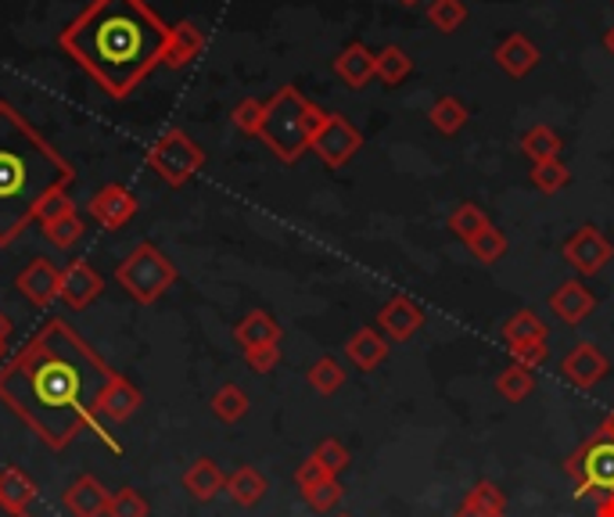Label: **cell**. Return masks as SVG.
<instances>
[{
	"label": "cell",
	"mask_w": 614,
	"mask_h": 517,
	"mask_svg": "<svg viewBox=\"0 0 614 517\" xmlns=\"http://www.w3.org/2000/svg\"><path fill=\"white\" fill-rule=\"evenodd\" d=\"M115 371L66 321H48L4 367L0 403L43 446L66 449L83 428H98V399Z\"/></svg>",
	"instance_id": "1"
},
{
	"label": "cell",
	"mask_w": 614,
	"mask_h": 517,
	"mask_svg": "<svg viewBox=\"0 0 614 517\" xmlns=\"http://www.w3.org/2000/svg\"><path fill=\"white\" fill-rule=\"evenodd\" d=\"M165 40L169 26L148 0H90L58 37L61 51L115 101L162 65Z\"/></svg>",
	"instance_id": "2"
},
{
	"label": "cell",
	"mask_w": 614,
	"mask_h": 517,
	"mask_svg": "<svg viewBox=\"0 0 614 517\" xmlns=\"http://www.w3.org/2000/svg\"><path fill=\"white\" fill-rule=\"evenodd\" d=\"M76 170L11 101H0V249L40 216L48 197L69 191Z\"/></svg>",
	"instance_id": "3"
},
{
	"label": "cell",
	"mask_w": 614,
	"mask_h": 517,
	"mask_svg": "<svg viewBox=\"0 0 614 517\" xmlns=\"http://www.w3.org/2000/svg\"><path fill=\"white\" fill-rule=\"evenodd\" d=\"M328 112L316 109V104L302 94L299 87H281L278 94L266 101L263 109V123H259V141H263L273 155H278L284 165L299 162L305 151L313 148L316 130L324 126Z\"/></svg>",
	"instance_id": "4"
},
{
	"label": "cell",
	"mask_w": 614,
	"mask_h": 517,
	"mask_svg": "<svg viewBox=\"0 0 614 517\" xmlns=\"http://www.w3.org/2000/svg\"><path fill=\"white\" fill-rule=\"evenodd\" d=\"M115 281L119 287H127L130 298H137L141 306H151V302H159L169 287L177 284V266L169 263V255L159 245L141 241V245L119 263Z\"/></svg>",
	"instance_id": "5"
},
{
	"label": "cell",
	"mask_w": 614,
	"mask_h": 517,
	"mask_svg": "<svg viewBox=\"0 0 614 517\" xmlns=\"http://www.w3.org/2000/svg\"><path fill=\"white\" fill-rule=\"evenodd\" d=\"M564 470L575 481V493L582 499L614 496V435L607 424H601L586 443L564 460Z\"/></svg>",
	"instance_id": "6"
},
{
	"label": "cell",
	"mask_w": 614,
	"mask_h": 517,
	"mask_svg": "<svg viewBox=\"0 0 614 517\" xmlns=\"http://www.w3.org/2000/svg\"><path fill=\"white\" fill-rule=\"evenodd\" d=\"M148 165L151 173H159L162 184L169 187H183L205 170V151L198 148L194 141L183 130H165L155 144L148 148Z\"/></svg>",
	"instance_id": "7"
},
{
	"label": "cell",
	"mask_w": 614,
	"mask_h": 517,
	"mask_svg": "<svg viewBox=\"0 0 614 517\" xmlns=\"http://www.w3.org/2000/svg\"><path fill=\"white\" fill-rule=\"evenodd\" d=\"M561 255H564V263L578 273V277H596V273H601L614 258V245L604 237L601 226L586 223V226H578V231L564 241Z\"/></svg>",
	"instance_id": "8"
},
{
	"label": "cell",
	"mask_w": 614,
	"mask_h": 517,
	"mask_svg": "<svg viewBox=\"0 0 614 517\" xmlns=\"http://www.w3.org/2000/svg\"><path fill=\"white\" fill-rule=\"evenodd\" d=\"M363 148V133L349 123L345 115H338V112H328L324 119V126L316 130L313 136V148L316 151V159L328 165V170H342V165L356 155V151Z\"/></svg>",
	"instance_id": "9"
},
{
	"label": "cell",
	"mask_w": 614,
	"mask_h": 517,
	"mask_svg": "<svg viewBox=\"0 0 614 517\" xmlns=\"http://www.w3.org/2000/svg\"><path fill=\"white\" fill-rule=\"evenodd\" d=\"M611 363L593 342H578L572 353L561 359V377L575 388H596L607 377Z\"/></svg>",
	"instance_id": "10"
},
{
	"label": "cell",
	"mask_w": 614,
	"mask_h": 517,
	"mask_svg": "<svg viewBox=\"0 0 614 517\" xmlns=\"http://www.w3.org/2000/svg\"><path fill=\"white\" fill-rule=\"evenodd\" d=\"M101 292H104V277L87 263V258H76V263H69L66 270H61L58 298L66 302L69 310H87Z\"/></svg>",
	"instance_id": "11"
},
{
	"label": "cell",
	"mask_w": 614,
	"mask_h": 517,
	"mask_svg": "<svg viewBox=\"0 0 614 517\" xmlns=\"http://www.w3.org/2000/svg\"><path fill=\"white\" fill-rule=\"evenodd\" d=\"M137 212V194L127 184H104L94 197H90V216L104 231H119L127 226Z\"/></svg>",
	"instance_id": "12"
},
{
	"label": "cell",
	"mask_w": 614,
	"mask_h": 517,
	"mask_svg": "<svg viewBox=\"0 0 614 517\" xmlns=\"http://www.w3.org/2000/svg\"><path fill=\"white\" fill-rule=\"evenodd\" d=\"M14 287L22 292V298L33 302L37 310L51 306V302L58 298V287H61V270L54 263H48V258H33L19 277H14Z\"/></svg>",
	"instance_id": "13"
},
{
	"label": "cell",
	"mask_w": 614,
	"mask_h": 517,
	"mask_svg": "<svg viewBox=\"0 0 614 517\" xmlns=\"http://www.w3.org/2000/svg\"><path fill=\"white\" fill-rule=\"evenodd\" d=\"M378 324H381V331H385V338L406 342L424 327V310L410 295H395V298L385 302V306H381Z\"/></svg>",
	"instance_id": "14"
},
{
	"label": "cell",
	"mask_w": 614,
	"mask_h": 517,
	"mask_svg": "<svg viewBox=\"0 0 614 517\" xmlns=\"http://www.w3.org/2000/svg\"><path fill=\"white\" fill-rule=\"evenodd\" d=\"M550 310H554V316L561 324L578 327L596 310V295L578 277H572V281L557 284V292L550 295Z\"/></svg>",
	"instance_id": "15"
},
{
	"label": "cell",
	"mask_w": 614,
	"mask_h": 517,
	"mask_svg": "<svg viewBox=\"0 0 614 517\" xmlns=\"http://www.w3.org/2000/svg\"><path fill=\"white\" fill-rule=\"evenodd\" d=\"M205 51V33L198 29L191 19H183L177 26H169V40L162 51V65L165 69H188L194 58H202Z\"/></svg>",
	"instance_id": "16"
},
{
	"label": "cell",
	"mask_w": 614,
	"mask_h": 517,
	"mask_svg": "<svg viewBox=\"0 0 614 517\" xmlns=\"http://www.w3.org/2000/svg\"><path fill=\"white\" fill-rule=\"evenodd\" d=\"M141 403H144V392L137 388L130 377H122V374H115L112 382H109V388L101 392V399H98V417H104V420H130L137 409H141Z\"/></svg>",
	"instance_id": "17"
},
{
	"label": "cell",
	"mask_w": 614,
	"mask_h": 517,
	"mask_svg": "<svg viewBox=\"0 0 614 517\" xmlns=\"http://www.w3.org/2000/svg\"><path fill=\"white\" fill-rule=\"evenodd\" d=\"M109 489L94 478V475H83V478H76L66 496H61V504H66V510L72 517H104L109 514Z\"/></svg>",
	"instance_id": "18"
},
{
	"label": "cell",
	"mask_w": 614,
	"mask_h": 517,
	"mask_svg": "<svg viewBox=\"0 0 614 517\" xmlns=\"http://www.w3.org/2000/svg\"><path fill=\"white\" fill-rule=\"evenodd\" d=\"M338 80L352 90H363L371 80H378V54L366 43H349V48L334 58Z\"/></svg>",
	"instance_id": "19"
},
{
	"label": "cell",
	"mask_w": 614,
	"mask_h": 517,
	"mask_svg": "<svg viewBox=\"0 0 614 517\" xmlns=\"http://www.w3.org/2000/svg\"><path fill=\"white\" fill-rule=\"evenodd\" d=\"M345 356H349V363L356 371H378L381 363L389 359V338L381 331H374V327H360L352 338L345 342Z\"/></svg>",
	"instance_id": "20"
},
{
	"label": "cell",
	"mask_w": 614,
	"mask_h": 517,
	"mask_svg": "<svg viewBox=\"0 0 614 517\" xmlns=\"http://www.w3.org/2000/svg\"><path fill=\"white\" fill-rule=\"evenodd\" d=\"M496 65L506 72V75H514V80H521V75H529L535 65H540V48L525 37V33H511V37H503L500 40V48H496Z\"/></svg>",
	"instance_id": "21"
},
{
	"label": "cell",
	"mask_w": 614,
	"mask_h": 517,
	"mask_svg": "<svg viewBox=\"0 0 614 517\" xmlns=\"http://www.w3.org/2000/svg\"><path fill=\"white\" fill-rule=\"evenodd\" d=\"M37 499V481L19 467H4L0 470V507L14 517H29V507Z\"/></svg>",
	"instance_id": "22"
},
{
	"label": "cell",
	"mask_w": 614,
	"mask_h": 517,
	"mask_svg": "<svg viewBox=\"0 0 614 517\" xmlns=\"http://www.w3.org/2000/svg\"><path fill=\"white\" fill-rule=\"evenodd\" d=\"M183 489H188L198 504H209V499H217L223 489H227V475L217 467V460H209V456H198V460L183 470Z\"/></svg>",
	"instance_id": "23"
},
{
	"label": "cell",
	"mask_w": 614,
	"mask_h": 517,
	"mask_svg": "<svg viewBox=\"0 0 614 517\" xmlns=\"http://www.w3.org/2000/svg\"><path fill=\"white\" fill-rule=\"evenodd\" d=\"M453 517H506V496L496 481H474Z\"/></svg>",
	"instance_id": "24"
},
{
	"label": "cell",
	"mask_w": 614,
	"mask_h": 517,
	"mask_svg": "<svg viewBox=\"0 0 614 517\" xmlns=\"http://www.w3.org/2000/svg\"><path fill=\"white\" fill-rule=\"evenodd\" d=\"M281 324L273 321L266 310H252L241 316V324L234 327V342L241 348H259V345H281Z\"/></svg>",
	"instance_id": "25"
},
{
	"label": "cell",
	"mask_w": 614,
	"mask_h": 517,
	"mask_svg": "<svg viewBox=\"0 0 614 517\" xmlns=\"http://www.w3.org/2000/svg\"><path fill=\"white\" fill-rule=\"evenodd\" d=\"M266 478H263V470H255V467H238L234 475H227V496L234 499L238 507H255L259 499L266 496Z\"/></svg>",
	"instance_id": "26"
},
{
	"label": "cell",
	"mask_w": 614,
	"mask_h": 517,
	"mask_svg": "<svg viewBox=\"0 0 614 517\" xmlns=\"http://www.w3.org/2000/svg\"><path fill=\"white\" fill-rule=\"evenodd\" d=\"M546 324L540 313L532 310H517L511 321L503 324V342L506 345H525V342H546Z\"/></svg>",
	"instance_id": "27"
},
{
	"label": "cell",
	"mask_w": 614,
	"mask_h": 517,
	"mask_svg": "<svg viewBox=\"0 0 614 517\" xmlns=\"http://www.w3.org/2000/svg\"><path fill=\"white\" fill-rule=\"evenodd\" d=\"M496 392L503 395L506 403H525L529 395L535 392V374L532 367H521V363H511L496 374Z\"/></svg>",
	"instance_id": "28"
},
{
	"label": "cell",
	"mask_w": 614,
	"mask_h": 517,
	"mask_svg": "<svg viewBox=\"0 0 614 517\" xmlns=\"http://www.w3.org/2000/svg\"><path fill=\"white\" fill-rule=\"evenodd\" d=\"M561 148L564 141L550 130V126H532L525 136H521V151H525V159L535 165V162H550V159H561Z\"/></svg>",
	"instance_id": "29"
},
{
	"label": "cell",
	"mask_w": 614,
	"mask_h": 517,
	"mask_svg": "<svg viewBox=\"0 0 614 517\" xmlns=\"http://www.w3.org/2000/svg\"><path fill=\"white\" fill-rule=\"evenodd\" d=\"M40 226H43V237H48L54 249H72L76 241L83 237V220L76 209L61 212V216H54V220H43Z\"/></svg>",
	"instance_id": "30"
},
{
	"label": "cell",
	"mask_w": 614,
	"mask_h": 517,
	"mask_svg": "<svg viewBox=\"0 0 614 517\" xmlns=\"http://www.w3.org/2000/svg\"><path fill=\"white\" fill-rule=\"evenodd\" d=\"M410 72H413V58L399 43H389L385 51H378V80L385 87H399Z\"/></svg>",
	"instance_id": "31"
},
{
	"label": "cell",
	"mask_w": 614,
	"mask_h": 517,
	"mask_svg": "<svg viewBox=\"0 0 614 517\" xmlns=\"http://www.w3.org/2000/svg\"><path fill=\"white\" fill-rule=\"evenodd\" d=\"M212 414H217V420L223 424H238L244 414H249V392H244L241 385H223L217 395H212Z\"/></svg>",
	"instance_id": "32"
},
{
	"label": "cell",
	"mask_w": 614,
	"mask_h": 517,
	"mask_svg": "<svg viewBox=\"0 0 614 517\" xmlns=\"http://www.w3.org/2000/svg\"><path fill=\"white\" fill-rule=\"evenodd\" d=\"M305 382H310L313 392L320 395H334L338 388L345 385V367L334 356H320L310 371H305Z\"/></svg>",
	"instance_id": "33"
},
{
	"label": "cell",
	"mask_w": 614,
	"mask_h": 517,
	"mask_svg": "<svg viewBox=\"0 0 614 517\" xmlns=\"http://www.w3.org/2000/svg\"><path fill=\"white\" fill-rule=\"evenodd\" d=\"M427 119H432V126L442 133V136H453L464 130L467 123V109H464V101H456V98H439L432 104V112H427Z\"/></svg>",
	"instance_id": "34"
},
{
	"label": "cell",
	"mask_w": 614,
	"mask_h": 517,
	"mask_svg": "<svg viewBox=\"0 0 614 517\" xmlns=\"http://www.w3.org/2000/svg\"><path fill=\"white\" fill-rule=\"evenodd\" d=\"M489 226V216H485V209H479V205H471V202H464V205H456L453 209V216H450V231L464 241H474L482 231Z\"/></svg>",
	"instance_id": "35"
},
{
	"label": "cell",
	"mask_w": 614,
	"mask_h": 517,
	"mask_svg": "<svg viewBox=\"0 0 614 517\" xmlns=\"http://www.w3.org/2000/svg\"><path fill=\"white\" fill-rule=\"evenodd\" d=\"M532 184L540 187L543 194H557L572 184V170L561 162V159H550V162H535L532 165Z\"/></svg>",
	"instance_id": "36"
},
{
	"label": "cell",
	"mask_w": 614,
	"mask_h": 517,
	"mask_svg": "<svg viewBox=\"0 0 614 517\" xmlns=\"http://www.w3.org/2000/svg\"><path fill=\"white\" fill-rule=\"evenodd\" d=\"M467 19V8L464 0H432L427 4V22H432L439 33H456L460 26Z\"/></svg>",
	"instance_id": "37"
},
{
	"label": "cell",
	"mask_w": 614,
	"mask_h": 517,
	"mask_svg": "<svg viewBox=\"0 0 614 517\" xmlns=\"http://www.w3.org/2000/svg\"><path fill=\"white\" fill-rule=\"evenodd\" d=\"M467 249H471V255L479 258L482 266H496L500 258L506 255V237H503V234L496 231L493 223H489V226H485V231H482L479 237H474V241H467Z\"/></svg>",
	"instance_id": "38"
},
{
	"label": "cell",
	"mask_w": 614,
	"mask_h": 517,
	"mask_svg": "<svg viewBox=\"0 0 614 517\" xmlns=\"http://www.w3.org/2000/svg\"><path fill=\"white\" fill-rule=\"evenodd\" d=\"M331 478H338V475H331V470L316 460V456H305V460L299 464V470H295V485H299V493L302 496H310L316 485H324V481H331Z\"/></svg>",
	"instance_id": "39"
},
{
	"label": "cell",
	"mask_w": 614,
	"mask_h": 517,
	"mask_svg": "<svg viewBox=\"0 0 614 517\" xmlns=\"http://www.w3.org/2000/svg\"><path fill=\"white\" fill-rule=\"evenodd\" d=\"M109 517H148V499L137 489H119L109 499Z\"/></svg>",
	"instance_id": "40"
},
{
	"label": "cell",
	"mask_w": 614,
	"mask_h": 517,
	"mask_svg": "<svg viewBox=\"0 0 614 517\" xmlns=\"http://www.w3.org/2000/svg\"><path fill=\"white\" fill-rule=\"evenodd\" d=\"M263 109H266V101H255V98H244V101H238L234 104V126L241 130V133H249V136H255L259 133V123H263Z\"/></svg>",
	"instance_id": "41"
},
{
	"label": "cell",
	"mask_w": 614,
	"mask_h": 517,
	"mask_svg": "<svg viewBox=\"0 0 614 517\" xmlns=\"http://www.w3.org/2000/svg\"><path fill=\"white\" fill-rule=\"evenodd\" d=\"M342 496H345L342 481L331 478V481H324V485H316V489H313L310 496H302V499H305V504H310L316 514H331L338 504H342Z\"/></svg>",
	"instance_id": "42"
},
{
	"label": "cell",
	"mask_w": 614,
	"mask_h": 517,
	"mask_svg": "<svg viewBox=\"0 0 614 517\" xmlns=\"http://www.w3.org/2000/svg\"><path fill=\"white\" fill-rule=\"evenodd\" d=\"M313 456L331 470V475H342V470L349 467V460H352L349 449H345L342 443H338V438H324V443H320V446L313 449Z\"/></svg>",
	"instance_id": "43"
},
{
	"label": "cell",
	"mask_w": 614,
	"mask_h": 517,
	"mask_svg": "<svg viewBox=\"0 0 614 517\" xmlns=\"http://www.w3.org/2000/svg\"><path fill=\"white\" fill-rule=\"evenodd\" d=\"M244 363L255 374H270L281 363V345H259V348H244Z\"/></svg>",
	"instance_id": "44"
},
{
	"label": "cell",
	"mask_w": 614,
	"mask_h": 517,
	"mask_svg": "<svg viewBox=\"0 0 614 517\" xmlns=\"http://www.w3.org/2000/svg\"><path fill=\"white\" fill-rule=\"evenodd\" d=\"M511 348V359L514 363H521V367H543L546 363V356H550V348H546V342H525V345H506Z\"/></svg>",
	"instance_id": "45"
},
{
	"label": "cell",
	"mask_w": 614,
	"mask_h": 517,
	"mask_svg": "<svg viewBox=\"0 0 614 517\" xmlns=\"http://www.w3.org/2000/svg\"><path fill=\"white\" fill-rule=\"evenodd\" d=\"M593 517H614V496H601V499H596Z\"/></svg>",
	"instance_id": "46"
},
{
	"label": "cell",
	"mask_w": 614,
	"mask_h": 517,
	"mask_svg": "<svg viewBox=\"0 0 614 517\" xmlns=\"http://www.w3.org/2000/svg\"><path fill=\"white\" fill-rule=\"evenodd\" d=\"M8 342H11V321L4 313H0V356L8 353Z\"/></svg>",
	"instance_id": "47"
},
{
	"label": "cell",
	"mask_w": 614,
	"mask_h": 517,
	"mask_svg": "<svg viewBox=\"0 0 614 517\" xmlns=\"http://www.w3.org/2000/svg\"><path fill=\"white\" fill-rule=\"evenodd\" d=\"M604 48H607V54H614V26L604 33Z\"/></svg>",
	"instance_id": "48"
},
{
	"label": "cell",
	"mask_w": 614,
	"mask_h": 517,
	"mask_svg": "<svg viewBox=\"0 0 614 517\" xmlns=\"http://www.w3.org/2000/svg\"><path fill=\"white\" fill-rule=\"evenodd\" d=\"M604 424H607V428H611V435H614V414H611V417H607Z\"/></svg>",
	"instance_id": "49"
},
{
	"label": "cell",
	"mask_w": 614,
	"mask_h": 517,
	"mask_svg": "<svg viewBox=\"0 0 614 517\" xmlns=\"http://www.w3.org/2000/svg\"><path fill=\"white\" fill-rule=\"evenodd\" d=\"M0 517H14V514H8V510H4V507H0Z\"/></svg>",
	"instance_id": "50"
},
{
	"label": "cell",
	"mask_w": 614,
	"mask_h": 517,
	"mask_svg": "<svg viewBox=\"0 0 614 517\" xmlns=\"http://www.w3.org/2000/svg\"><path fill=\"white\" fill-rule=\"evenodd\" d=\"M403 4H417V0H403Z\"/></svg>",
	"instance_id": "51"
},
{
	"label": "cell",
	"mask_w": 614,
	"mask_h": 517,
	"mask_svg": "<svg viewBox=\"0 0 614 517\" xmlns=\"http://www.w3.org/2000/svg\"><path fill=\"white\" fill-rule=\"evenodd\" d=\"M334 517H352V514H334Z\"/></svg>",
	"instance_id": "52"
}]
</instances>
